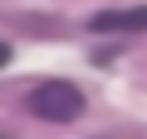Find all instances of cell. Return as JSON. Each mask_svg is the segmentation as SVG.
<instances>
[{
    "mask_svg": "<svg viewBox=\"0 0 147 139\" xmlns=\"http://www.w3.org/2000/svg\"><path fill=\"white\" fill-rule=\"evenodd\" d=\"M25 110L34 118H42V122H76L84 114V93L71 80H46L38 89H30Z\"/></svg>",
    "mask_w": 147,
    "mask_h": 139,
    "instance_id": "1",
    "label": "cell"
},
{
    "mask_svg": "<svg viewBox=\"0 0 147 139\" xmlns=\"http://www.w3.org/2000/svg\"><path fill=\"white\" fill-rule=\"evenodd\" d=\"M88 30H92V34H139V30H147V4L97 13V17L88 21Z\"/></svg>",
    "mask_w": 147,
    "mask_h": 139,
    "instance_id": "2",
    "label": "cell"
},
{
    "mask_svg": "<svg viewBox=\"0 0 147 139\" xmlns=\"http://www.w3.org/2000/svg\"><path fill=\"white\" fill-rule=\"evenodd\" d=\"M9 59H13V46L0 38V68H9Z\"/></svg>",
    "mask_w": 147,
    "mask_h": 139,
    "instance_id": "3",
    "label": "cell"
}]
</instances>
